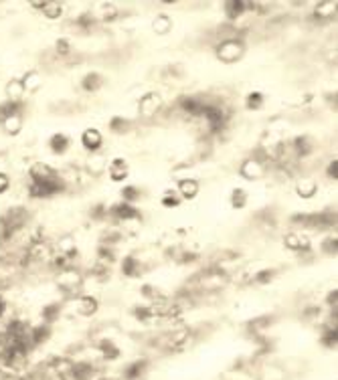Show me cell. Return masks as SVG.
I'll list each match as a JSON object with an SVG mask.
<instances>
[{"label": "cell", "instance_id": "obj_9", "mask_svg": "<svg viewBox=\"0 0 338 380\" xmlns=\"http://www.w3.org/2000/svg\"><path fill=\"white\" fill-rule=\"evenodd\" d=\"M49 148H51L53 154L63 156V154L71 148V140H69V136H65V134H53L51 140H49Z\"/></svg>", "mask_w": 338, "mask_h": 380}, {"label": "cell", "instance_id": "obj_3", "mask_svg": "<svg viewBox=\"0 0 338 380\" xmlns=\"http://www.w3.org/2000/svg\"><path fill=\"white\" fill-rule=\"evenodd\" d=\"M81 146L89 152V154H98L104 146V134L98 128H87L81 132Z\"/></svg>", "mask_w": 338, "mask_h": 380}, {"label": "cell", "instance_id": "obj_14", "mask_svg": "<svg viewBox=\"0 0 338 380\" xmlns=\"http://www.w3.org/2000/svg\"><path fill=\"white\" fill-rule=\"evenodd\" d=\"M25 83H22V79H10L8 83H6V95H8V99L10 102H18L22 95H25Z\"/></svg>", "mask_w": 338, "mask_h": 380}, {"label": "cell", "instance_id": "obj_1", "mask_svg": "<svg viewBox=\"0 0 338 380\" xmlns=\"http://www.w3.org/2000/svg\"><path fill=\"white\" fill-rule=\"evenodd\" d=\"M215 55L221 63L225 65H231V63H237L243 59L245 55V43L241 39H227V41H221L215 49Z\"/></svg>", "mask_w": 338, "mask_h": 380}, {"label": "cell", "instance_id": "obj_18", "mask_svg": "<svg viewBox=\"0 0 338 380\" xmlns=\"http://www.w3.org/2000/svg\"><path fill=\"white\" fill-rule=\"evenodd\" d=\"M265 106V95L261 91H251L245 97V108L247 109H261Z\"/></svg>", "mask_w": 338, "mask_h": 380}, {"label": "cell", "instance_id": "obj_12", "mask_svg": "<svg viewBox=\"0 0 338 380\" xmlns=\"http://www.w3.org/2000/svg\"><path fill=\"white\" fill-rule=\"evenodd\" d=\"M172 27H174V22H172V18H170L168 14H158L154 20H152V31L156 33V35H168L170 31H172Z\"/></svg>", "mask_w": 338, "mask_h": 380}, {"label": "cell", "instance_id": "obj_10", "mask_svg": "<svg viewBox=\"0 0 338 380\" xmlns=\"http://www.w3.org/2000/svg\"><path fill=\"white\" fill-rule=\"evenodd\" d=\"M33 6L43 8V14H45L47 18H51V20L61 18V16H63V12H65V6H63L61 2H35Z\"/></svg>", "mask_w": 338, "mask_h": 380}, {"label": "cell", "instance_id": "obj_7", "mask_svg": "<svg viewBox=\"0 0 338 380\" xmlns=\"http://www.w3.org/2000/svg\"><path fill=\"white\" fill-rule=\"evenodd\" d=\"M318 192V182L314 178H302L296 182V194L302 198V200H308V198H314Z\"/></svg>", "mask_w": 338, "mask_h": 380}, {"label": "cell", "instance_id": "obj_8", "mask_svg": "<svg viewBox=\"0 0 338 380\" xmlns=\"http://www.w3.org/2000/svg\"><path fill=\"white\" fill-rule=\"evenodd\" d=\"M283 245L292 251H308L310 249V237L306 235H298V233H292L283 239Z\"/></svg>", "mask_w": 338, "mask_h": 380}, {"label": "cell", "instance_id": "obj_22", "mask_svg": "<svg viewBox=\"0 0 338 380\" xmlns=\"http://www.w3.org/2000/svg\"><path fill=\"white\" fill-rule=\"evenodd\" d=\"M115 16H119V10L113 6V4H104V12H102V18L104 20H113Z\"/></svg>", "mask_w": 338, "mask_h": 380}, {"label": "cell", "instance_id": "obj_11", "mask_svg": "<svg viewBox=\"0 0 338 380\" xmlns=\"http://www.w3.org/2000/svg\"><path fill=\"white\" fill-rule=\"evenodd\" d=\"M2 125H4V130H6L10 136H16V134L22 130V117H20L16 111H10V113L4 115Z\"/></svg>", "mask_w": 338, "mask_h": 380}, {"label": "cell", "instance_id": "obj_2", "mask_svg": "<svg viewBox=\"0 0 338 380\" xmlns=\"http://www.w3.org/2000/svg\"><path fill=\"white\" fill-rule=\"evenodd\" d=\"M239 176L243 180L255 182V180H259V178L265 176V168H263V164L259 162L257 158H245L241 162V166H239Z\"/></svg>", "mask_w": 338, "mask_h": 380}, {"label": "cell", "instance_id": "obj_25", "mask_svg": "<svg viewBox=\"0 0 338 380\" xmlns=\"http://www.w3.org/2000/svg\"><path fill=\"white\" fill-rule=\"evenodd\" d=\"M57 53H61V55L69 53V41H67V39H59V41H57Z\"/></svg>", "mask_w": 338, "mask_h": 380}, {"label": "cell", "instance_id": "obj_24", "mask_svg": "<svg viewBox=\"0 0 338 380\" xmlns=\"http://www.w3.org/2000/svg\"><path fill=\"white\" fill-rule=\"evenodd\" d=\"M8 188H10V178L4 172H0V194H4Z\"/></svg>", "mask_w": 338, "mask_h": 380}, {"label": "cell", "instance_id": "obj_16", "mask_svg": "<svg viewBox=\"0 0 338 380\" xmlns=\"http://www.w3.org/2000/svg\"><path fill=\"white\" fill-rule=\"evenodd\" d=\"M229 200H231V207H233V209H239V211H241V209L247 207L249 194H247V190H243V188H233Z\"/></svg>", "mask_w": 338, "mask_h": 380}, {"label": "cell", "instance_id": "obj_15", "mask_svg": "<svg viewBox=\"0 0 338 380\" xmlns=\"http://www.w3.org/2000/svg\"><path fill=\"white\" fill-rule=\"evenodd\" d=\"M160 205H162L164 209H178V207L182 205V198H180V194L176 192V188H166V190L162 192V196H160Z\"/></svg>", "mask_w": 338, "mask_h": 380}, {"label": "cell", "instance_id": "obj_23", "mask_svg": "<svg viewBox=\"0 0 338 380\" xmlns=\"http://www.w3.org/2000/svg\"><path fill=\"white\" fill-rule=\"evenodd\" d=\"M326 176H328L330 180H336V178H338V160H336V158H332V160L328 162V168H326Z\"/></svg>", "mask_w": 338, "mask_h": 380}, {"label": "cell", "instance_id": "obj_13", "mask_svg": "<svg viewBox=\"0 0 338 380\" xmlns=\"http://www.w3.org/2000/svg\"><path fill=\"white\" fill-rule=\"evenodd\" d=\"M104 77L100 75V73H87L85 77H83V81H81V87L85 89V91H100L102 87H104Z\"/></svg>", "mask_w": 338, "mask_h": 380}, {"label": "cell", "instance_id": "obj_20", "mask_svg": "<svg viewBox=\"0 0 338 380\" xmlns=\"http://www.w3.org/2000/svg\"><path fill=\"white\" fill-rule=\"evenodd\" d=\"M87 166H89V170H91L93 174H100V172H104V170H106V166H108V162H106V158H104V156L91 154V158H89V162H87Z\"/></svg>", "mask_w": 338, "mask_h": 380}, {"label": "cell", "instance_id": "obj_21", "mask_svg": "<svg viewBox=\"0 0 338 380\" xmlns=\"http://www.w3.org/2000/svg\"><path fill=\"white\" fill-rule=\"evenodd\" d=\"M22 83H25V89H27V91H35V89L41 85V77H39L37 73H29V75L22 79Z\"/></svg>", "mask_w": 338, "mask_h": 380}, {"label": "cell", "instance_id": "obj_4", "mask_svg": "<svg viewBox=\"0 0 338 380\" xmlns=\"http://www.w3.org/2000/svg\"><path fill=\"white\" fill-rule=\"evenodd\" d=\"M106 170H108V176H110L112 182H124L130 176V164H128L126 158H122V156L112 158L108 162V166H106Z\"/></svg>", "mask_w": 338, "mask_h": 380}, {"label": "cell", "instance_id": "obj_17", "mask_svg": "<svg viewBox=\"0 0 338 380\" xmlns=\"http://www.w3.org/2000/svg\"><path fill=\"white\" fill-rule=\"evenodd\" d=\"M314 14L316 18H332L336 14V2H318L316 8H314Z\"/></svg>", "mask_w": 338, "mask_h": 380}, {"label": "cell", "instance_id": "obj_19", "mask_svg": "<svg viewBox=\"0 0 338 380\" xmlns=\"http://www.w3.org/2000/svg\"><path fill=\"white\" fill-rule=\"evenodd\" d=\"M95 310H98V301H95V297L85 295V297L79 299V312H81L83 316H91Z\"/></svg>", "mask_w": 338, "mask_h": 380}, {"label": "cell", "instance_id": "obj_6", "mask_svg": "<svg viewBox=\"0 0 338 380\" xmlns=\"http://www.w3.org/2000/svg\"><path fill=\"white\" fill-rule=\"evenodd\" d=\"M176 192L180 194L182 200H195L199 196V192H201V184L195 178H182L176 184Z\"/></svg>", "mask_w": 338, "mask_h": 380}, {"label": "cell", "instance_id": "obj_5", "mask_svg": "<svg viewBox=\"0 0 338 380\" xmlns=\"http://www.w3.org/2000/svg\"><path fill=\"white\" fill-rule=\"evenodd\" d=\"M140 115L144 117H152L156 115V111L162 108V97L156 93V91H148L146 95L140 97Z\"/></svg>", "mask_w": 338, "mask_h": 380}]
</instances>
